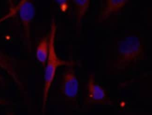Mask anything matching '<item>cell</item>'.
<instances>
[{
	"instance_id": "cell-1",
	"label": "cell",
	"mask_w": 152,
	"mask_h": 115,
	"mask_svg": "<svg viewBox=\"0 0 152 115\" xmlns=\"http://www.w3.org/2000/svg\"><path fill=\"white\" fill-rule=\"evenodd\" d=\"M57 27L55 21L52 20L51 30L49 36V54L45 70V83L43 95V111H44L48 100V95L52 83L55 77L57 69L59 66L69 65V62L61 60L58 57L55 51V34L56 32Z\"/></svg>"
},
{
	"instance_id": "cell-2",
	"label": "cell",
	"mask_w": 152,
	"mask_h": 115,
	"mask_svg": "<svg viewBox=\"0 0 152 115\" xmlns=\"http://www.w3.org/2000/svg\"><path fill=\"white\" fill-rule=\"evenodd\" d=\"M143 55V48L140 39L135 36L126 37L120 42L118 56L120 63L126 64L136 61Z\"/></svg>"
},
{
	"instance_id": "cell-3",
	"label": "cell",
	"mask_w": 152,
	"mask_h": 115,
	"mask_svg": "<svg viewBox=\"0 0 152 115\" xmlns=\"http://www.w3.org/2000/svg\"><path fill=\"white\" fill-rule=\"evenodd\" d=\"M16 8L23 25L25 36L27 41H29L31 23L35 14L34 5L30 1L23 0L18 4Z\"/></svg>"
},
{
	"instance_id": "cell-4",
	"label": "cell",
	"mask_w": 152,
	"mask_h": 115,
	"mask_svg": "<svg viewBox=\"0 0 152 115\" xmlns=\"http://www.w3.org/2000/svg\"><path fill=\"white\" fill-rule=\"evenodd\" d=\"M78 80L73 69L65 71L63 75L61 84V91L66 98L74 99L77 96L79 91Z\"/></svg>"
},
{
	"instance_id": "cell-5",
	"label": "cell",
	"mask_w": 152,
	"mask_h": 115,
	"mask_svg": "<svg viewBox=\"0 0 152 115\" xmlns=\"http://www.w3.org/2000/svg\"><path fill=\"white\" fill-rule=\"evenodd\" d=\"M88 93L90 99L95 101H102L106 97L103 87L95 82L93 77L89 78L88 83Z\"/></svg>"
},
{
	"instance_id": "cell-6",
	"label": "cell",
	"mask_w": 152,
	"mask_h": 115,
	"mask_svg": "<svg viewBox=\"0 0 152 115\" xmlns=\"http://www.w3.org/2000/svg\"><path fill=\"white\" fill-rule=\"evenodd\" d=\"M128 1V0H107L105 7L102 12V17L105 19L112 13L120 10Z\"/></svg>"
},
{
	"instance_id": "cell-7",
	"label": "cell",
	"mask_w": 152,
	"mask_h": 115,
	"mask_svg": "<svg viewBox=\"0 0 152 115\" xmlns=\"http://www.w3.org/2000/svg\"><path fill=\"white\" fill-rule=\"evenodd\" d=\"M49 54L48 38L45 37L40 40L36 50V57L39 62L45 66Z\"/></svg>"
},
{
	"instance_id": "cell-8",
	"label": "cell",
	"mask_w": 152,
	"mask_h": 115,
	"mask_svg": "<svg viewBox=\"0 0 152 115\" xmlns=\"http://www.w3.org/2000/svg\"><path fill=\"white\" fill-rule=\"evenodd\" d=\"M73 2L75 5L77 19L80 21L88 10L91 1L90 0H73Z\"/></svg>"
},
{
	"instance_id": "cell-9",
	"label": "cell",
	"mask_w": 152,
	"mask_h": 115,
	"mask_svg": "<svg viewBox=\"0 0 152 115\" xmlns=\"http://www.w3.org/2000/svg\"><path fill=\"white\" fill-rule=\"evenodd\" d=\"M55 1L58 5L62 11H66L69 8V3L67 0H56Z\"/></svg>"
},
{
	"instance_id": "cell-10",
	"label": "cell",
	"mask_w": 152,
	"mask_h": 115,
	"mask_svg": "<svg viewBox=\"0 0 152 115\" xmlns=\"http://www.w3.org/2000/svg\"><path fill=\"white\" fill-rule=\"evenodd\" d=\"M7 102L5 100L0 98V105H5V104H7Z\"/></svg>"
},
{
	"instance_id": "cell-11",
	"label": "cell",
	"mask_w": 152,
	"mask_h": 115,
	"mask_svg": "<svg viewBox=\"0 0 152 115\" xmlns=\"http://www.w3.org/2000/svg\"><path fill=\"white\" fill-rule=\"evenodd\" d=\"M0 80H1V77H0Z\"/></svg>"
}]
</instances>
